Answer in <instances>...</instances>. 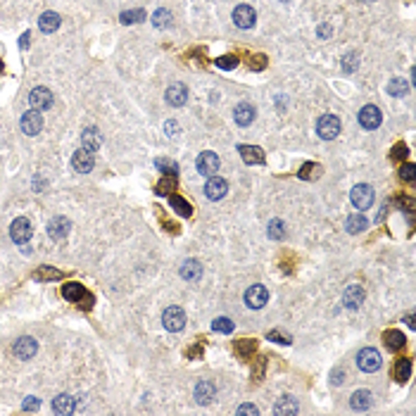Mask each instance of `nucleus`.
<instances>
[{
    "label": "nucleus",
    "instance_id": "49530a36",
    "mask_svg": "<svg viewBox=\"0 0 416 416\" xmlns=\"http://www.w3.org/2000/svg\"><path fill=\"white\" fill-rule=\"evenodd\" d=\"M264 67H267V55L257 53V55L250 57V69H252V71H262Z\"/></svg>",
    "mask_w": 416,
    "mask_h": 416
},
{
    "label": "nucleus",
    "instance_id": "6e6552de",
    "mask_svg": "<svg viewBox=\"0 0 416 416\" xmlns=\"http://www.w3.org/2000/svg\"><path fill=\"white\" fill-rule=\"evenodd\" d=\"M359 124L361 129H366V131H373V129H378L381 126V121H383V114H381V110H378L376 105H366V107H361L359 110Z\"/></svg>",
    "mask_w": 416,
    "mask_h": 416
},
{
    "label": "nucleus",
    "instance_id": "473e14b6",
    "mask_svg": "<svg viewBox=\"0 0 416 416\" xmlns=\"http://www.w3.org/2000/svg\"><path fill=\"white\" fill-rule=\"evenodd\" d=\"M119 19H121V24H138L145 19V10H126V12L119 15Z\"/></svg>",
    "mask_w": 416,
    "mask_h": 416
},
{
    "label": "nucleus",
    "instance_id": "6e6d98bb",
    "mask_svg": "<svg viewBox=\"0 0 416 416\" xmlns=\"http://www.w3.org/2000/svg\"><path fill=\"white\" fill-rule=\"evenodd\" d=\"M404 323H407L409 328H416V323H414V316L409 314V316H404Z\"/></svg>",
    "mask_w": 416,
    "mask_h": 416
},
{
    "label": "nucleus",
    "instance_id": "0eeeda50",
    "mask_svg": "<svg viewBox=\"0 0 416 416\" xmlns=\"http://www.w3.org/2000/svg\"><path fill=\"white\" fill-rule=\"evenodd\" d=\"M29 102H31V110L46 112V110H50V107H53L55 98H53V93H50L46 86H38V88H33V91H31Z\"/></svg>",
    "mask_w": 416,
    "mask_h": 416
},
{
    "label": "nucleus",
    "instance_id": "ea45409f",
    "mask_svg": "<svg viewBox=\"0 0 416 416\" xmlns=\"http://www.w3.org/2000/svg\"><path fill=\"white\" fill-rule=\"evenodd\" d=\"M255 350H257V343H255V340H238L236 343V352L240 354V357H250Z\"/></svg>",
    "mask_w": 416,
    "mask_h": 416
},
{
    "label": "nucleus",
    "instance_id": "a211bd4d",
    "mask_svg": "<svg viewBox=\"0 0 416 416\" xmlns=\"http://www.w3.org/2000/svg\"><path fill=\"white\" fill-rule=\"evenodd\" d=\"M361 302H364V288L357 285V283L347 285L345 293H343V305H345L347 309H357Z\"/></svg>",
    "mask_w": 416,
    "mask_h": 416
},
{
    "label": "nucleus",
    "instance_id": "aec40b11",
    "mask_svg": "<svg viewBox=\"0 0 416 416\" xmlns=\"http://www.w3.org/2000/svg\"><path fill=\"white\" fill-rule=\"evenodd\" d=\"M102 145V136L98 129H93V126H88V129H84V134H81V148L88 150V152H95V150Z\"/></svg>",
    "mask_w": 416,
    "mask_h": 416
},
{
    "label": "nucleus",
    "instance_id": "603ef678",
    "mask_svg": "<svg viewBox=\"0 0 416 416\" xmlns=\"http://www.w3.org/2000/svg\"><path fill=\"white\" fill-rule=\"evenodd\" d=\"M164 131H167V136H176V131H179V124H176V121H167V124H164Z\"/></svg>",
    "mask_w": 416,
    "mask_h": 416
},
{
    "label": "nucleus",
    "instance_id": "de8ad7c7",
    "mask_svg": "<svg viewBox=\"0 0 416 416\" xmlns=\"http://www.w3.org/2000/svg\"><path fill=\"white\" fill-rule=\"evenodd\" d=\"M40 407V400H36V397H26L24 400V411H33V409H38Z\"/></svg>",
    "mask_w": 416,
    "mask_h": 416
},
{
    "label": "nucleus",
    "instance_id": "ddd939ff",
    "mask_svg": "<svg viewBox=\"0 0 416 416\" xmlns=\"http://www.w3.org/2000/svg\"><path fill=\"white\" fill-rule=\"evenodd\" d=\"M255 114H257V110H255V105H252V102H238L236 110H233V119H236V124L243 126V129L255 121Z\"/></svg>",
    "mask_w": 416,
    "mask_h": 416
},
{
    "label": "nucleus",
    "instance_id": "f257e3e1",
    "mask_svg": "<svg viewBox=\"0 0 416 416\" xmlns=\"http://www.w3.org/2000/svg\"><path fill=\"white\" fill-rule=\"evenodd\" d=\"M62 298L74 302V305H81L84 309H88V307L93 305V298L86 293V288H84L81 283H74V281L62 285Z\"/></svg>",
    "mask_w": 416,
    "mask_h": 416
},
{
    "label": "nucleus",
    "instance_id": "cd10ccee",
    "mask_svg": "<svg viewBox=\"0 0 416 416\" xmlns=\"http://www.w3.org/2000/svg\"><path fill=\"white\" fill-rule=\"evenodd\" d=\"M53 409L57 414H71L74 411V397L71 395H57L53 400Z\"/></svg>",
    "mask_w": 416,
    "mask_h": 416
},
{
    "label": "nucleus",
    "instance_id": "72a5a7b5",
    "mask_svg": "<svg viewBox=\"0 0 416 416\" xmlns=\"http://www.w3.org/2000/svg\"><path fill=\"white\" fill-rule=\"evenodd\" d=\"M155 167H157L164 176H176V172H179V164H176V162H172V159H164V157L155 159Z\"/></svg>",
    "mask_w": 416,
    "mask_h": 416
},
{
    "label": "nucleus",
    "instance_id": "3c124183",
    "mask_svg": "<svg viewBox=\"0 0 416 416\" xmlns=\"http://www.w3.org/2000/svg\"><path fill=\"white\" fill-rule=\"evenodd\" d=\"M238 414H259V409L255 404H243V407H238Z\"/></svg>",
    "mask_w": 416,
    "mask_h": 416
},
{
    "label": "nucleus",
    "instance_id": "9b49d317",
    "mask_svg": "<svg viewBox=\"0 0 416 416\" xmlns=\"http://www.w3.org/2000/svg\"><path fill=\"white\" fill-rule=\"evenodd\" d=\"M267 300H269V293L264 285H250L245 290V305L250 307V309H262V307L267 305Z\"/></svg>",
    "mask_w": 416,
    "mask_h": 416
},
{
    "label": "nucleus",
    "instance_id": "412c9836",
    "mask_svg": "<svg viewBox=\"0 0 416 416\" xmlns=\"http://www.w3.org/2000/svg\"><path fill=\"white\" fill-rule=\"evenodd\" d=\"M226 193H228V183L224 179H217V176H212L207 181V186H204V195L210 200H221Z\"/></svg>",
    "mask_w": 416,
    "mask_h": 416
},
{
    "label": "nucleus",
    "instance_id": "c85d7f7f",
    "mask_svg": "<svg viewBox=\"0 0 416 416\" xmlns=\"http://www.w3.org/2000/svg\"><path fill=\"white\" fill-rule=\"evenodd\" d=\"M383 340L388 343V347H390V350H402V347H404V343H407L400 330H385Z\"/></svg>",
    "mask_w": 416,
    "mask_h": 416
},
{
    "label": "nucleus",
    "instance_id": "37998d69",
    "mask_svg": "<svg viewBox=\"0 0 416 416\" xmlns=\"http://www.w3.org/2000/svg\"><path fill=\"white\" fill-rule=\"evenodd\" d=\"M267 340L278 343V345H290L293 343V338L288 336V333H281V330H271V333H267Z\"/></svg>",
    "mask_w": 416,
    "mask_h": 416
},
{
    "label": "nucleus",
    "instance_id": "4d7b16f0",
    "mask_svg": "<svg viewBox=\"0 0 416 416\" xmlns=\"http://www.w3.org/2000/svg\"><path fill=\"white\" fill-rule=\"evenodd\" d=\"M0 74H3V62H0Z\"/></svg>",
    "mask_w": 416,
    "mask_h": 416
},
{
    "label": "nucleus",
    "instance_id": "09e8293b",
    "mask_svg": "<svg viewBox=\"0 0 416 416\" xmlns=\"http://www.w3.org/2000/svg\"><path fill=\"white\" fill-rule=\"evenodd\" d=\"M343 378H345V371H343V369H333V373H330V383L340 385V383H343Z\"/></svg>",
    "mask_w": 416,
    "mask_h": 416
},
{
    "label": "nucleus",
    "instance_id": "e433bc0d",
    "mask_svg": "<svg viewBox=\"0 0 416 416\" xmlns=\"http://www.w3.org/2000/svg\"><path fill=\"white\" fill-rule=\"evenodd\" d=\"M357 67H359V55H357V53H347V55L343 57V71H345V74H352V71H357Z\"/></svg>",
    "mask_w": 416,
    "mask_h": 416
},
{
    "label": "nucleus",
    "instance_id": "4468645a",
    "mask_svg": "<svg viewBox=\"0 0 416 416\" xmlns=\"http://www.w3.org/2000/svg\"><path fill=\"white\" fill-rule=\"evenodd\" d=\"M238 152L243 157L245 164H264L267 157H264V150L257 148V145H238Z\"/></svg>",
    "mask_w": 416,
    "mask_h": 416
},
{
    "label": "nucleus",
    "instance_id": "423d86ee",
    "mask_svg": "<svg viewBox=\"0 0 416 416\" xmlns=\"http://www.w3.org/2000/svg\"><path fill=\"white\" fill-rule=\"evenodd\" d=\"M350 200H352V204L357 207V210H369L371 202H373V188L371 186H366V183H359V186H354L352 193H350Z\"/></svg>",
    "mask_w": 416,
    "mask_h": 416
},
{
    "label": "nucleus",
    "instance_id": "2f4dec72",
    "mask_svg": "<svg viewBox=\"0 0 416 416\" xmlns=\"http://www.w3.org/2000/svg\"><path fill=\"white\" fill-rule=\"evenodd\" d=\"M36 281H57V278H62V271H57L53 267H40L36 274H33Z\"/></svg>",
    "mask_w": 416,
    "mask_h": 416
},
{
    "label": "nucleus",
    "instance_id": "39448f33",
    "mask_svg": "<svg viewBox=\"0 0 416 416\" xmlns=\"http://www.w3.org/2000/svg\"><path fill=\"white\" fill-rule=\"evenodd\" d=\"M162 323H164V328L167 330H183V326H186V314H183V309L176 305L172 307H167L164 309V314H162Z\"/></svg>",
    "mask_w": 416,
    "mask_h": 416
},
{
    "label": "nucleus",
    "instance_id": "4c0bfd02",
    "mask_svg": "<svg viewBox=\"0 0 416 416\" xmlns=\"http://www.w3.org/2000/svg\"><path fill=\"white\" fill-rule=\"evenodd\" d=\"M212 330H217V333H231L233 330V321L231 319H226V316H219V319H214L212 321Z\"/></svg>",
    "mask_w": 416,
    "mask_h": 416
},
{
    "label": "nucleus",
    "instance_id": "393cba45",
    "mask_svg": "<svg viewBox=\"0 0 416 416\" xmlns=\"http://www.w3.org/2000/svg\"><path fill=\"white\" fill-rule=\"evenodd\" d=\"M195 400L197 404H210L214 400V385L210 381H200L195 385Z\"/></svg>",
    "mask_w": 416,
    "mask_h": 416
},
{
    "label": "nucleus",
    "instance_id": "864d4df0",
    "mask_svg": "<svg viewBox=\"0 0 416 416\" xmlns=\"http://www.w3.org/2000/svg\"><path fill=\"white\" fill-rule=\"evenodd\" d=\"M316 33H319L321 38H328V36H330V24H321V26L316 29Z\"/></svg>",
    "mask_w": 416,
    "mask_h": 416
},
{
    "label": "nucleus",
    "instance_id": "a878e982",
    "mask_svg": "<svg viewBox=\"0 0 416 416\" xmlns=\"http://www.w3.org/2000/svg\"><path fill=\"white\" fill-rule=\"evenodd\" d=\"M300 409H298V402L293 400V397H281V400L276 402V407H274V414L276 416H283V414H290L295 416Z\"/></svg>",
    "mask_w": 416,
    "mask_h": 416
},
{
    "label": "nucleus",
    "instance_id": "c03bdc74",
    "mask_svg": "<svg viewBox=\"0 0 416 416\" xmlns=\"http://www.w3.org/2000/svg\"><path fill=\"white\" fill-rule=\"evenodd\" d=\"M400 179L407 181V183H414L416 181V167L414 164H402L400 167Z\"/></svg>",
    "mask_w": 416,
    "mask_h": 416
},
{
    "label": "nucleus",
    "instance_id": "5701e85b",
    "mask_svg": "<svg viewBox=\"0 0 416 416\" xmlns=\"http://www.w3.org/2000/svg\"><path fill=\"white\" fill-rule=\"evenodd\" d=\"M371 404H373V395H371L369 390H357V393L352 395V400H350V407H352L354 411H366Z\"/></svg>",
    "mask_w": 416,
    "mask_h": 416
},
{
    "label": "nucleus",
    "instance_id": "7ed1b4c3",
    "mask_svg": "<svg viewBox=\"0 0 416 416\" xmlns=\"http://www.w3.org/2000/svg\"><path fill=\"white\" fill-rule=\"evenodd\" d=\"M316 134L321 136L323 141L338 138V134H340V119H338L336 114H323V117H319V121H316Z\"/></svg>",
    "mask_w": 416,
    "mask_h": 416
},
{
    "label": "nucleus",
    "instance_id": "bf43d9fd",
    "mask_svg": "<svg viewBox=\"0 0 416 416\" xmlns=\"http://www.w3.org/2000/svg\"><path fill=\"white\" fill-rule=\"evenodd\" d=\"M369 3H371V0H369Z\"/></svg>",
    "mask_w": 416,
    "mask_h": 416
},
{
    "label": "nucleus",
    "instance_id": "2eb2a0df",
    "mask_svg": "<svg viewBox=\"0 0 416 416\" xmlns=\"http://www.w3.org/2000/svg\"><path fill=\"white\" fill-rule=\"evenodd\" d=\"M36 352H38V343H36L33 338L24 336L15 343V354L19 357V359H31Z\"/></svg>",
    "mask_w": 416,
    "mask_h": 416
},
{
    "label": "nucleus",
    "instance_id": "a18cd8bd",
    "mask_svg": "<svg viewBox=\"0 0 416 416\" xmlns=\"http://www.w3.org/2000/svg\"><path fill=\"white\" fill-rule=\"evenodd\" d=\"M316 172H319V164L307 162V164L300 169V179H316Z\"/></svg>",
    "mask_w": 416,
    "mask_h": 416
},
{
    "label": "nucleus",
    "instance_id": "bb28decb",
    "mask_svg": "<svg viewBox=\"0 0 416 416\" xmlns=\"http://www.w3.org/2000/svg\"><path fill=\"white\" fill-rule=\"evenodd\" d=\"M369 226V221H366V217L364 214H352V217H347L345 221V228H347V233H361L364 228Z\"/></svg>",
    "mask_w": 416,
    "mask_h": 416
},
{
    "label": "nucleus",
    "instance_id": "f704fd0d",
    "mask_svg": "<svg viewBox=\"0 0 416 416\" xmlns=\"http://www.w3.org/2000/svg\"><path fill=\"white\" fill-rule=\"evenodd\" d=\"M169 202H172V207H174V210H176V212L181 214V217H190V214H193V207H190V204L186 202L183 197L172 195V197H169Z\"/></svg>",
    "mask_w": 416,
    "mask_h": 416
},
{
    "label": "nucleus",
    "instance_id": "dca6fc26",
    "mask_svg": "<svg viewBox=\"0 0 416 416\" xmlns=\"http://www.w3.org/2000/svg\"><path fill=\"white\" fill-rule=\"evenodd\" d=\"M93 164H95V159H93V152H88V150H76L74 152V157H71V167L76 169V172H81V174H88L91 169H93Z\"/></svg>",
    "mask_w": 416,
    "mask_h": 416
},
{
    "label": "nucleus",
    "instance_id": "f3484780",
    "mask_svg": "<svg viewBox=\"0 0 416 416\" xmlns=\"http://www.w3.org/2000/svg\"><path fill=\"white\" fill-rule=\"evenodd\" d=\"M188 100V88L183 86V84H172V86L167 88V102L172 105V107H181V105H186Z\"/></svg>",
    "mask_w": 416,
    "mask_h": 416
},
{
    "label": "nucleus",
    "instance_id": "f8f14e48",
    "mask_svg": "<svg viewBox=\"0 0 416 416\" xmlns=\"http://www.w3.org/2000/svg\"><path fill=\"white\" fill-rule=\"evenodd\" d=\"M71 231V221L67 217H55V219H50L48 224V236L53 238V240H64V238L69 236Z\"/></svg>",
    "mask_w": 416,
    "mask_h": 416
},
{
    "label": "nucleus",
    "instance_id": "58836bf2",
    "mask_svg": "<svg viewBox=\"0 0 416 416\" xmlns=\"http://www.w3.org/2000/svg\"><path fill=\"white\" fill-rule=\"evenodd\" d=\"M283 236H285L283 221H281V219H271V221H269V238H274V240H281Z\"/></svg>",
    "mask_w": 416,
    "mask_h": 416
},
{
    "label": "nucleus",
    "instance_id": "1a4fd4ad",
    "mask_svg": "<svg viewBox=\"0 0 416 416\" xmlns=\"http://www.w3.org/2000/svg\"><path fill=\"white\" fill-rule=\"evenodd\" d=\"M19 126L26 136H38L40 129H43V117H40L38 110H29L24 112L22 119H19Z\"/></svg>",
    "mask_w": 416,
    "mask_h": 416
},
{
    "label": "nucleus",
    "instance_id": "8fccbe9b",
    "mask_svg": "<svg viewBox=\"0 0 416 416\" xmlns=\"http://www.w3.org/2000/svg\"><path fill=\"white\" fill-rule=\"evenodd\" d=\"M404 155H407V145H404V143H400V145L393 148V159H402Z\"/></svg>",
    "mask_w": 416,
    "mask_h": 416
},
{
    "label": "nucleus",
    "instance_id": "f03ea898",
    "mask_svg": "<svg viewBox=\"0 0 416 416\" xmlns=\"http://www.w3.org/2000/svg\"><path fill=\"white\" fill-rule=\"evenodd\" d=\"M381 364H383V357H381V352L373 350V347H364V350H359V354H357V366H359L361 371H366V373L378 371Z\"/></svg>",
    "mask_w": 416,
    "mask_h": 416
},
{
    "label": "nucleus",
    "instance_id": "c9c22d12",
    "mask_svg": "<svg viewBox=\"0 0 416 416\" xmlns=\"http://www.w3.org/2000/svg\"><path fill=\"white\" fill-rule=\"evenodd\" d=\"M152 24L157 26V29H164V26H169L172 24V12L164 8H159L155 15H152Z\"/></svg>",
    "mask_w": 416,
    "mask_h": 416
},
{
    "label": "nucleus",
    "instance_id": "5fc2aeb1",
    "mask_svg": "<svg viewBox=\"0 0 416 416\" xmlns=\"http://www.w3.org/2000/svg\"><path fill=\"white\" fill-rule=\"evenodd\" d=\"M29 38H31V33H29V31L22 33V38H19V48H22V50H26V48H29Z\"/></svg>",
    "mask_w": 416,
    "mask_h": 416
},
{
    "label": "nucleus",
    "instance_id": "4be33fe9",
    "mask_svg": "<svg viewBox=\"0 0 416 416\" xmlns=\"http://www.w3.org/2000/svg\"><path fill=\"white\" fill-rule=\"evenodd\" d=\"M60 24H62V19H60V15L57 12H43L38 19V29L43 33H53L60 29Z\"/></svg>",
    "mask_w": 416,
    "mask_h": 416
},
{
    "label": "nucleus",
    "instance_id": "79ce46f5",
    "mask_svg": "<svg viewBox=\"0 0 416 416\" xmlns=\"http://www.w3.org/2000/svg\"><path fill=\"white\" fill-rule=\"evenodd\" d=\"M174 186H176V176H164V179L157 183V190H155V193H157V195H167L169 190H174Z\"/></svg>",
    "mask_w": 416,
    "mask_h": 416
},
{
    "label": "nucleus",
    "instance_id": "b1692460",
    "mask_svg": "<svg viewBox=\"0 0 416 416\" xmlns=\"http://www.w3.org/2000/svg\"><path fill=\"white\" fill-rule=\"evenodd\" d=\"M200 276H202L200 262L197 259H186L183 267H181V278H186V281H200Z\"/></svg>",
    "mask_w": 416,
    "mask_h": 416
},
{
    "label": "nucleus",
    "instance_id": "6ab92c4d",
    "mask_svg": "<svg viewBox=\"0 0 416 416\" xmlns=\"http://www.w3.org/2000/svg\"><path fill=\"white\" fill-rule=\"evenodd\" d=\"M217 169H219V157H217V152H202V155L197 157V172L202 174V176H212Z\"/></svg>",
    "mask_w": 416,
    "mask_h": 416
},
{
    "label": "nucleus",
    "instance_id": "a19ab883",
    "mask_svg": "<svg viewBox=\"0 0 416 416\" xmlns=\"http://www.w3.org/2000/svg\"><path fill=\"white\" fill-rule=\"evenodd\" d=\"M217 67L224 71H231V69H236L238 67V57L236 55H224V57H217Z\"/></svg>",
    "mask_w": 416,
    "mask_h": 416
},
{
    "label": "nucleus",
    "instance_id": "13d9d810",
    "mask_svg": "<svg viewBox=\"0 0 416 416\" xmlns=\"http://www.w3.org/2000/svg\"><path fill=\"white\" fill-rule=\"evenodd\" d=\"M283 3H285V0H283Z\"/></svg>",
    "mask_w": 416,
    "mask_h": 416
},
{
    "label": "nucleus",
    "instance_id": "9d476101",
    "mask_svg": "<svg viewBox=\"0 0 416 416\" xmlns=\"http://www.w3.org/2000/svg\"><path fill=\"white\" fill-rule=\"evenodd\" d=\"M255 22H257V12H255L250 5H238V8L233 10V24H236L238 29L247 31V29L255 26Z\"/></svg>",
    "mask_w": 416,
    "mask_h": 416
},
{
    "label": "nucleus",
    "instance_id": "7c9ffc66",
    "mask_svg": "<svg viewBox=\"0 0 416 416\" xmlns=\"http://www.w3.org/2000/svg\"><path fill=\"white\" fill-rule=\"evenodd\" d=\"M409 373H411V361L409 359H400L395 364V381L397 383H404L409 378Z\"/></svg>",
    "mask_w": 416,
    "mask_h": 416
},
{
    "label": "nucleus",
    "instance_id": "20e7f679",
    "mask_svg": "<svg viewBox=\"0 0 416 416\" xmlns=\"http://www.w3.org/2000/svg\"><path fill=\"white\" fill-rule=\"evenodd\" d=\"M31 224L26 217H19V219L12 221V226H10V238H12V243L17 245H26L29 243V238H31Z\"/></svg>",
    "mask_w": 416,
    "mask_h": 416
},
{
    "label": "nucleus",
    "instance_id": "c756f323",
    "mask_svg": "<svg viewBox=\"0 0 416 416\" xmlns=\"http://www.w3.org/2000/svg\"><path fill=\"white\" fill-rule=\"evenodd\" d=\"M409 93V84L404 79H390L388 84V95H395V98H402V95Z\"/></svg>",
    "mask_w": 416,
    "mask_h": 416
}]
</instances>
